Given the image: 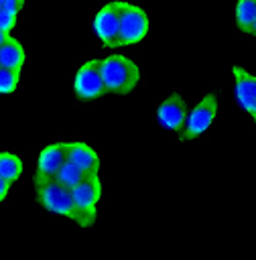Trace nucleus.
Instances as JSON below:
<instances>
[{
	"mask_svg": "<svg viewBox=\"0 0 256 260\" xmlns=\"http://www.w3.org/2000/svg\"><path fill=\"white\" fill-rule=\"evenodd\" d=\"M35 193H37V201L49 213L71 219L75 223L79 221V211H77V205L73 199V191L69 187L61 185L57 179L35 175Z\"/></svg>",
	"mask_w": 256,
	"mask_h": 260,
	"instance_id": "obj_1",
	"label": "nucleus"
},
{
	"mask_svg": "<svg viewBox=\"0 0 256 260\" xmlns=\"http://www.w3.org/2000/svg\"><path fill=\"white\" fill-rule=\"evenodd\" d=\"M102 75L110 93H130L140 83V67L122 55H110L102 59Z\"/></svg>",
	"mask_w": 256,
	"mask_h": 260,
	"instance_id": "obj_2",
	"label": "nucleus"
},
{
	"mask_svg": "<svg viewBox=\"0 0 256 260\" xmlns=\"http://www.w3.org/2000/svg\"><path fill=\"white\" fill-rule=\"evenodd\" d=\"M73 199H75V205H77V211H79V221L77 225L79 228H91L95 223V209H98V201L102 197V179H100V173H89L85 175V179L75 185L73 189Z\"/></svg>",
	"mask_w": 256,
	"mask_h": 260,
	"instance_id": "obj_3",
	"label": "nucleus"
},
{
	"mask_svg": "<svg viewBox=\"0 0 256 260\" xmlns=\"http://www.w3.org/2000/svg\"><path fill=\"white\" fill-rule=\"evenodd\" d=\"M73 91L79 100H98L108 91L102 75V59H89L75 71Z\"/></svg>",
	"mask_w": 256,
	"mask_h": 260,
	"instance_id": "obj_4",
	"label": "nucleus"
},
{
	"mask_svg": "<svg viewBox=\"0 0 256 260\" xmlns=\"http://www.w3.org/2000/svg\"><path fill=\"white\" fill-rule=\"evenodd\" d=\"M148 32V16L146 12L124 0L122 4V18H120V35H118V47L140 43Z\"/></svg>",
	"mask_w": 256,
	"mask_h": 260,
	"instance_id": "obj_5",
	"label": "nucleus"
},
{
	"mask_svg": "<svg viewBox=\"0 0 256 260\" xmlns=\"http://www.w3.org/2000/svg\"><path fill=\"white\" fill-rule=\"evenodd\" d=\"M217 110H219V106H217V100L213 93H207L205 98H201V102H197L193 106V110H189L185 128L181 130V136L185 140H193V138L201 136L203 132H207L217 116Z\"/></svg>",
	"mask_w": 256,
	"mask_h": 260,
	"instance_id": "obj_6",
	"label": "nucleus"
},
{
	"mask_svg": "<svg viewBox=\"0 0 256 260\" xmlns=\"http://www.w3.org/2000/svg\"><path fill=\"white\" fill-rule=\"evenodd\" d=\"M124 0H114L104 4L93 16V32L106 47H118L120 18H122Z\"/></svg>",
	"mask_w": 256,
	"mask_h": 260,
	"instance_id": "obj_7",
	"label": "nucleus"
},
{
	"mask_svg": "<svg viewBox=\"0 0 256 260\" xmlns=\"http://www.w3.org/2000/svg\"><path fill=\"white\" fill-rule=\"evenodd\" d=\"M232 75H234V95L238 106L252 118V122L256 124V77L246 71L240 65L232 67Z\"/></svg>",
	"mask_w": 256,
	"mask_h": 260,
	"instance_id": "obj_8",
	"label": "nucleus"
},
{
	"mask_svg": "<svg viewBox=\"0 0 256 260\" xmlns=\"http://www.w3.org/2000/svg\"><path fill=\"white\" fill-rule=\"evenodd\" d=\"M187 116H189L187 104L179 93H171L156 108V122L169 132H181L185 128Z\"/></svg>",
	"mask_w": 256,
	"mask_h": 260,
	"instance_id": "obj_9",
	"label": "nucleus"
},
{
	"mask_svg": "<svg viewBox=\"0 0 256 260\" xmlns=\"http://www.w3.org/2000/svg\"><path fill=\"white\" fill-rule=\"evenodd\" d=\"M67 162V142H53L39 152L37 158V175L55 179L61 167Z\"/></svg>",
	"mask_w": 256,
	"mask_h": 260,
	"instance_id": "obj_10",
	"label": "nucleus"
},
{
	"mask_svg": "<svg viewBox=\"0 0 256 260\" xmlns=\"http://www.w3.org/2000/svg\"><path fill=\"white\" fill-rule=\"evenodd\" d=\"M67 158L71 162H75L79 169H83L85 173H100V156L98 152L81 142V140H75V142H67Z\"/></svg>",
	"mask_w": 256,
	"mask_h": 260,
	"instance_id": "obj_11",
	"label": "nucleus"
},
{
	"mask_svg": "<svg viewBox=\"0 0 256 260\" xmlns=\"http://www.w3.org/2000/svg\"><path fill=\"white\" fill-rule=\"evenodd\" d=\"M26 61V51L20 41L12 39L10 35H0V67L22 69Z\"/></svg>",
	"mask_w": 256,
	"mask_h": 260,
	"instance_id": "obj_12",
	"label": "nucleus"
},
{
	"mask_svg": "<svg viewBox=\"0 0 256 260\" xmlns=\"http://www.w3.org/2000/svg\"><path fill=\"white\" fill-rule=\"evenodd\" d=\"M26 0H0V35H10Z\"/></svg>",
	"mask_w": 256,
	"mask_h": 260,
	"instance_id": "obj_13",
	"label": "nucleus"
},
{
	"mask_svg": "<svg viewBox=\"0 0 256 260\" xmlns=\"http://www.w3.org/2000/svg\"><path fill=\"white\" fill-rule=\"evenodd\" d=\"M22 158L14 152H8V150H2L0 152V179H6L10 183H14L20 175H22Z\"/></svg>",
	"mask_w": 256,
	"mask_h": 260,
	"instance_id": "obj_14",
	"label": "nucleus"
},
{
	"mask_svg": "<svg viewBox=\"0 0 256 260\" xmlns=\"http://www.w3.org/2000/svg\"><path fill=\"white\" fill-rule=\"evenodd\" d=\"M234 16H236V24L244 32H250L252 22L256 18V0H236Z\"/></svg>",
	"mask_w": 256,
	"mask_h": 260,
	"instance_id": "obj_15",
	"label": "nucleus"
},
{
	"mask_svg": "<svg viewBox=\"0 0 256 260\" xmlns=\"http://www.w3.org/2000/svg\"><path fill=\"white\" fill-rule=\"evenodd\" d=\"M85 175H89V173H85L83 169H79L75 162H71L69 158H67V162L61 167V171L57 173V181L61 183V185H65V187H69V189H73L75 185H79L83 179H85Z\"/></svg>",
	"mask_w": 256,
	"mask_h": 260,
	"instance_id": "obj_16",
	"label": "nucleus"
},
{
	"mask_svg": "<svg viewBox=\"0 0 256 260\" xmlns=\"http://www.w3.org/2000/svg\"><path fill=\"white\" fill-rule=\"evenodd\" d=\"M20 71L22 69H10V67H0V91L4 95L12 93L18 85L20 79Z\"/></svg>",
	"mask_w": 256,
	"mask_h": 260,
	"instance_id": "obj_17",
	"label": "nucleus"
},
{
	"mask_svg": "<svg viewBox=\"0 0 256 260\" xmlns=\"http://www.w3.org/2000/svg\"><path fill=\"white\" fill-rule=\"evenodd\" d=\"M10 181H6V179H0V199L2 201H6V195H8V191H10Z\"/></svg>",
	"mask_w": 256,
	"mask_h": 260,
	"instance_id": "obj_18",
	"label": "nucleus"
},
{
	"mask_svg": "<svg viewBox=\"0 0 256 260\" xmlns=\"http://www.w3.org/2000/svg\"><path fill=\"white\" fill-rule=\"evenodd\" d=\"M248 35L256 37V18H254V22H252V28H250V32H248Z\"/></svg>",
	"mask_w": 256,
	"mask_h": 260,
	"instance_id": "obj_19",
	"label": "nucleus"
}]
</instances>
